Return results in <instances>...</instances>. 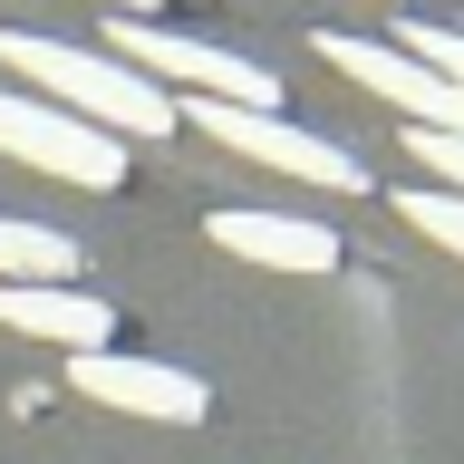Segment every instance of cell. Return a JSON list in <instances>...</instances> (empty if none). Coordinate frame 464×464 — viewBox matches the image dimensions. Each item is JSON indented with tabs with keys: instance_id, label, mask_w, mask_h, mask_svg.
<instances>
[{
	"instance_id": "6da1fadb",
	"label": "cell",
	"mask_w": 464,
	"mask_h": 464,
	"mask_svg": "<svg viewBox=\"0 0 464 464\" xmlns=\"http://www.w3.org/2000/svg\"><path fill=\"white\" fill-rule=\"evenodd\" d=\"M0 68L29 78L49 107L107 126L116 145H126V136H174V126H184V107H174L145 68H126L116 49H78V39H39V29H10V20H0Z\"/></svg>"
},
{
	"instance_id": "7a4b0ae2",
	"label": "cell",
	"mask_w": 464,
	"mask_h": 464,
	"mask_svg": "<svg viewBox=\"0 0 464 464\" xmlns=\"http://www.w3.org/2000/svg\"><path fill=\"white\" fill-rule=\"evenodd\" d=\"M184 126H194V136H213L223 155H252V165L300 174V184H319V194H368V165H358L348 145L310 136V126H290L281 107H213V97H203Z\"/></svg>"
},
{
	"instance_id": "3957f363",
	"label": "cell",
	"mask_w": 464,
	"mask_h": 464,
	"mask_svg": "<svg viewBox=\"0 0 464 464\" xmlns=\"http://www.w3.org/2000/svg\"><path fill=\"white\" fill-rule=\"evenodd\" d=\"M0 155H20V165L58 174V184H87V194L126 184V145L107 126H87V116L49 107V97H20V87H0Z\"/></svg>"
},
{
	"instance_id": "277c9868",
	"label": "cell",
	"mask_w": 464,
	"mask_h": 464,
	"mask_svg": "<svg viewBox=\"0 0 464 464\" xmlns=\"http://www.w3.org/2000/svg\"><path fill=\"white\" fill-rule=\"evenodd\" d=\"M319 58H329L339 78H358L368 97H387L406 126L464 136V87L445 78V68H426L416 49H397V39H348V29H319Z\"/></svg>"
},
{
	"instance_id": "5b68a950",
	"label": "cell",
	"mask_w": 464,
	"mask_h": 464,
	"mask_svg": "<svg viewBox=\"0 0 464 464\" xmlns=\"http://www.w3.org/2000/svg\"><path fill=\"white\" fill-rule=\"evenodd\" d=\"M116 58H126V68H145V78L203 87L213 107H281V78H271V68L213 49V39H174V29H155V20H116Z\"/></svg>"
},
{
	"instance_id": "8992f818",
	"label": "cell",
	"mask_w": 464,
	"mask_h": 464,
	"mask_svg": "<svg viewBox=\"0 0 464 464\" xmlns=\"http://www.w3.org/2000/svg\"><path fill=\"white\" fill-rule=\"evenodd\" d=\"M87 406H116V416H155V426H203L213 416V387L165 358H126V348H78V368H68Z\"/></svg>"
},
{
	"instance_id": "52a82bcc",
	"label": "cell",
	"mask_w": 464,
	"mask_h": 464,
	"mask_svg": "<svg viewBox=\"0 0 464 464\" xmlns=\"http://www.w3.org/2000/svg\"><path fill=\"white\" fill-rule=\"evenodd\" d=\"M0 329H20V339H49V348H116V310L97 290L78 281H0Z\"/></svg>"
},
{
	"instance_id": "ba28073f",
	"label": "cell",
	"mask_w": 464,
	"mask_h": 464,
	"mask_svg": "<svg viewBox=\"0 0 464 464\" xmlns=\"http://www.w3.org/2000/svg\"><path fill=\"white\" fill-rule=\"evenodd\" d=\"M203 232H213L232 261H261V271H339V232L300 223V213H252V203H223Z\"/></svg>"
},
{
	"instance_id": "9c48e42d",
	"label": "cell",
	"mask_w": 464,
	"mask_h": 464,
	"mask_svg": "<svg viewBox=\"0 0 464 464\" xmlns=\"http://www.w3.org/2000/svg\"><path fill=\"white\" fill-rule=\"evenodd\" d=\"M0 281H78V242L49 232V223L0 213Z\"/></svg>"
},
{
	"instance_id": "30bf717a",
	"label": "cell",
	"mask_w": 464,
	"mask_h": 464,
	"mask_svg": "<svg viewBox=\"0 0 464 464\" xmlns=\"http://www.w3.org/2000/svg\"><path fill=\"white\" fill-rule=\"evenodd\" d=\"M397 223L445 242V252H464V194H397Z\"/></svg>"
},
{
	"instance_id": "8fae6325",
	"label": "cell",
	"mask_w": 464,
	"mask_h": 464,
	"mask_svg": "<svg viewBox=\"0 0 464 464\" xmlns=\"http://www.w3.org/2000/svg\"><path fill=\"white\" fill-rule=\"evenodd\" d=\"M406 155L445 174V194H464V136H435V126H406Z\"/></svg>"
},
{
	"instance_id": "7c38bea8",
	"label": "cell",
	"mask_w": 464,
	"mask_h": 464,
	"mask_svg": "<svg viewBox=\"0 0 464 464\" xmlns=\"http://www.w3.org/2000/svg\"><path fill=\"white\" fill-rule=\"evenodd\" d=\"M397 49H416V58H426V68H445V78L464 87V29H406Z\"/></svg>"
},
{
	"instance_id": "4fadbf2b",
	"label": "cell",
	"mask_w": 464,
	"mask_h": 464,
	"mask_svg": "<svg viewBox=\"0 0 464 464\" xmlns=\"http://www.w3.org/2000/svg\"><path fill=\"white\" fill-rule=\"evenodd\" d=\"M116 10H126V20H145V10H155V0H116Z\"/></svg>"
}]
</instances>
